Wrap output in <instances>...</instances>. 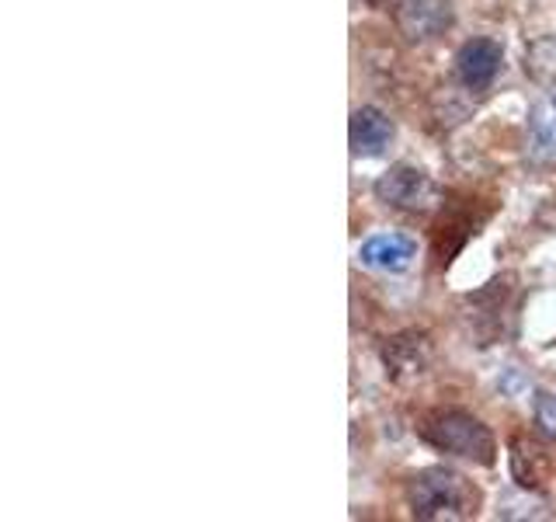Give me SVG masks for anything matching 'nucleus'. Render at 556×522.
Returning a JSON list of instances; mask_svg holds the SVG:
<instances>
[{"instance_id":"obj_9","label":"nucleus","mask_w":556,"mask_h":522,"mask_svg":"<svg viewBox=\"0 0 556 522\" xmlns=\"http://www.w3.org/2000/svg\"><path fill=\"white\" fill-rule=\"evenodd\" d=\"M529 161L535 167H556V101L539 98L529 112Z\"/></svg>"},{"instance_id":"obj_12","label":"nucleus","mask_w":556,"mask_h":522,"mask_svg":"<svg viewBox=\"0 0 556 522\" xmlns=\"http://www.w3.org/2000/svg\"><path fill=\"white\" fill-rule=\"evenodd\" d=\"M532 425L543 439H556V394L539 390L532 400Z\"/></svg>"},{"instance_id":"obj_3","label":"nucleus","mask_w":556,"mask_h":522,"mask_svg":"<svg viewBox=\"0 0 556 522\" xmlns=\"http://www.w3.org/2000/svg\"><path fill=\"white\" fill-rule=\"evenodd\" d=\"M372 191L382 206L400 209V213H431L439 206V185L417 164H393L387 174H379Z\"/></svg>"},{"instance_id":"obj_5","label":"nucleus","mask_w":556,"mask_h":522,"mask_svg":"<svg viewBox=\"0 0 556 522\" xmlns=\"http://www.w3.org/2000/svg\"><path fill=\"white\" fill-rule=\"evenodd\" d=\"M504 63V49L497 39H486V35H477V39H466L456 49V60H452V70H456V80L466 87V91H486Z\"/></svg>"},{"instance_id":"obj_2","label":"nucleus","mask_w":556,"mask_h":522,"mask_svg":"<svg viewBox=\"0 0 556 522\" xmlns=\"http://www.w3.org/2000/svg\"><path fill=\"white\" fill-rule=\"evenodd\" d=\"M417 439L445 457H459L477 467L497 463V439L491 425H483L477 414L463 408H434L417 418Z\"/></svg>"},{"instance_id":"obj_13","label":"nucleus","mask_w":556,"mask_h":522,"mask_svg":"<svg viewBox=\"0 0 556 522\" xmlns=\"http://www.w3.org/2000/svg\"><path fill=\"white\" fill-rule=\"evenodd\" d=\"M497 387H501L504 394H518V387H521V376H518L515 370H508V376H501V380H497Z\"/></svg>"},{"instance_id":"obj_4","label":"nucleus","mask_w":556,"mask_h":522,"mask_svg":"<svg viewBox=\"0 0 556 522\" xmlns=\"http://www.w3.org/2000/svg\"><path fill=\"white\" fill-rule=\"evenodd\" d=\"M393 17L407 42H431L456 25V4L452 0H400Z\"/></svg>"},{"instance_id":"obj_1","label":"nucleus","mask_w":556,"mask_h":522,"mask_svg":"<svg viewBox=\"0 0 556 522\" xmlns=\"http://www.w3.org/2000/svg\"><path fill=\"white\" fill-rule=\"evenodd\" d=\"M407 509L425 522H463L480 515L483 492L452 467H425L407 481Z\"/></svg>"},{"instance_id":"obj_10","label":"nucleus","mask_w":556,"mask_h":522,"mask_svg":"<svg viewBox=\"0 0 556 522\" xmlns=\"http://www.w3.org/2000/svg\"><path fill=\"white\" fill-rule=\"evenodd\" d=\"M511 477L518 487H526V492H535V487H543V481L549 477V457L546 449L532 443V439H521V435H515L511 439Z\"/></svg>"},{"instance_id":"obj_11","label":"nucleus","mask_w":556,"mask_h":522,"mask_svg":"<svg viewBox=\"0 0 556 522\" xmlns=\"http://www.w3.org/2000/svg\"><path fill=\"white\" fill-rule=\"evenodd\" d=\"M526 74L539 87H556V35H539L526 49Z\"/></svg>"},{"instance_id":"obj_14","label":"nucleus","mask_w":556,"mask_h":522,"mask_svg":"<svg viewBox=\"0 0 556 522\" xmlns=\"http://www.w3.org/2000/svg\"><path fill=\"white\" fill-rule=\"evenodd\" d=\"M400 0H365V8H372V11H396Z\"/></svg>"},{"instance_id":"obj_8","label":"nucleus","mask_w":556,"mask_h":522,"mask_svg":"<svg viewBox=\"0 0 556 522\" xmlns=\"http://www.w3.org/2000/svg\"><path fill=\"white\" fill-rule=\"evenodd\" d=\"M358 258L376 272H407L417 258V240L410 234H372L358 244Z\"/></svg>"},{"instance_id":"obj_6","label":"nucleus","mask_w":556,"mask_h":522,"mask_svg":"<svg viewBox=\"0 0 556 522\" xmlns=\"http://www.w3.org/2000/svg\"><path fill=\"white\" fill-rule=\"evenodd\" d=\"M379 356H382V370H387L393 383H414L431 365V341L421 331H400V335L382 341Z\"/></svg>"},{"instance_id":"obj_7","label":"nucleus","mask_w":556,"mask_h":522,"mask_svg":"<svg viewBox=\"0 0 556 522\" xmlns=\"http://www.w3.org/2000/svg\"><path fill=\"white\" fill-rule=\"evenodd\" d=\"M393 119L376 109V104H362V109L352 112V122H348V144H352L355 157H382L393 144Z\"/></svg>"},{"instance_id":"obj_15","label":"nucleus","mask_w":556,"mask_h":522,"mask_svg":"<svg viewBox=\"0 0 556 522\" xmlns=\"http://www.w3.org/2000/svg\"><path fill=\"white\" fill-rule=\"evenodd\" d=\"M549 98H553V101H556V87H553V95H549Z\"/></svg>"}]
</instances>
